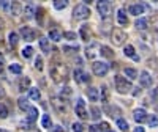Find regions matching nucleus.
<instances>
[{
    "mask_svg": "<svg viewBox=\"0 0 158 132\" xmlns=\"http://www.w3.org/2000/svg\"><path fill=\"white\" fill-rule=\"evenodd\" d=\"M144 5H141V3H135V5H131L130 8H128V11H130V14H133V16H139V14H142L144 13Z\"/></svg>",
    "mask_w": 158,
    "mask_h": 132,
    "instance_id": "ddd939ff",
    "label": "nucleus"
},
{
    "mask_svg": "<svg viewBox=\"0 0 158 132\" xmlns=\"http://www.w3.org/2000/svg\"><path fill=\"white\" fill-rule=\"evenodd\" d=\"M106 112H108L111 116H114V113H120V110H118L117 107H106Z\"/></svg>",
    "mask_w": 158,
    "mask_h": 132,
    "instance_id": "37998d69",
    "label": "nucleus"
},
{
    "mask_svg": "<svg viewBox=\"0 0 158 132\" xmlns=\"http://www.w3.org/2000/svg\"><path fill=\"white\" fill-rule=\"evenodd\" d=\"M0 132H8L6 129H0Z\"/></svg>",
    "mask_w": 158,
    "mask_h": 132,
    "instance_id": "13d9d810",
    "label": "nucleus"
},
{
    "mask_svg": "<svg viewBox=\"0 0 158 132\" xmlns=\"http://www.w3.org/2000/svg\"><path fill=\"white\" fill-rule=\"evenodd\" d=\"M2 71H3V63L0 61V72H2Z\"/></svg>",
    "mask_w": 158,
    "mask_h": 132,
    "instance_id": "6e6d98bb",
    "label": "nucleus"
},
{
    "mask_svg": "<svg viewBox=\"0 0 158 132\" xmlns=\"http://www.w3.org/2000/svg\"><path fill=\"white\" fill-rule=\"evenodd\" d=\"M60 95H62V98L65 96V98H68V96H71L73 95V91H71V88L70 87H63L62 88V91H60Z\"/></svg>",
    "mask_w": 158,
    "mask_h": 132,
    "instance_id": "58836bf2",
    "label": "nucleus"
},
{
    "mask_svg": "<svg viewBox=\"0 0 158 132\" xmlns=\"http://www.w3.org/2000/svg\"><path fill=\"white\" fill-rule=\"evenodd\" d=\"M73 76H74V80L76 82H89L90 80V76L85 74L82 69H74Z\"/></svg>",
    "mask_w": 158,
    "mask_h": 132,
    "instance_id": "f8f14e48",
    "label": "nucleus"
},
{
    "mask_svg": "<svg viewBox=\"0 0 158 132\" xmlns=\"http://www.w3.org/2000/svg\"><path fill=\"white\" fill-rule=\"evenodd\" d=\"M139 83H141V87H144V88L152 87V76H150L147 71H142L141 76H139Z\"/></svg>",
    "mask_w": 158,
    "mask_h": 132,
    "instance_id": "1a4fd4ad",
    "label": "nucleus"
},
{
    "mask_svg": "<svg viewBox=\"0 0 158 132\" xmlns=\"http://www.w3.org/2000/svg\"><path fill=\"white\" fill-rule=\"evenodd\" d=\"M62 35H63V38H67V39H76V33L74 32H63Z\"/></svg>",
    "mask_w": 158,
    "mask_h": 132,
    "instance_id": "79ce46f5",
    "label": "nucleus"
},
{
    "mask_svg": "<svg viewBox=\"0 0 158 132\" xmlns=\"http://www.w3.org/2000/svg\"><path fill=\"white\" fill-rule=\"evenodd\" d=\"M117 22L120 24V25H128V17H127L123 10H118L117 11Z\"/></svg>",
    "mask_w": 158,
    "mask_h": 132,
    "instance_id": "aec40b11",
    "label": "nucleus"
},
{
    "mask_svg": "<svg viewBox=\"0 0 158 132\" xmlns=\"http://www.w3.org/2000/svg\"><path fill=\"white\" fill-rule=\"evenodd\" d=\"M87 96H89V99L92 102H97L100 99V93H98V90L95 87H89L87 88Z\"/></svg>",
    "mask_w": 158,
    "mask_h": 132,
    "instance_id": "4468645a",
    "label": "nucleus"
},
{
    "mask_svg": "<svg viewBox=\"0 0 158 132\" xmlns=\"http://www.w3.org/2000/svg\"><path fill=\"white\" fill-rule=\"evenodd\" d=\"M51 104H52V107L56 109V112L60 113V115H65V113L68 112V102H67V99L52 96L51 98Z\"/></svg>",
    "mask_w": 158,
    "mask_h": 132,
    "instance_id": "20e7f679",
    "label": "nucleus"
},
{
    "mask_svg": "<svg viewBox=\"0 0 158 132\" xmlns=\"http://www.w3.org/2000/svg\"><path fill=\"white\" fill-rule=\"evenodd\" d=\"M8 115H10V112L6 109V105L3 102H0V118H6Z\"/></svg>",
    "mask_w": 158,
    "mask_h": 132,
    "instance_id": "c9c22d12",
    "label": "nucleus"
},
{
    "mask_svg": "<svg viewBox=\"0 0 158 132\" xmlns=\"http://www.w3.org/2000/svg\"><path fill=\"white\" fill-rule=\"evenodd\" d=\"M155 110H156V113H158V104L155 105Z\"/></svg>",
    "mask_w": 158,
    "mask_h": 132,
    "instance_id": "bf43d9fd",
    "label": "nucleus"
},
{
    "mask_svg": "<svg viewBox=\"0 0 158 132\" xmlns=\"http://www.w3.org/2000/svg\"><path fill=\"white\" fill-rule=\"evenodd\" d=\"M111 41L114 43V46H123L127 41V33L122 29H114L111 33Z\"/></svg>",
    "mask_w": 158,
    "mask_h": 132,
    "instance_id": "423d86ee",
    "label": "nucleus"
},
{
    "mask_svg": "<svg viewBox=\"0 0 158 132\" xmlns=\"http://www.w3.org/2000/svg\"><path fill=\"white\" fill-rule=\"evenodd\" d=\"M36 118H38V109L36 107H30L27 110V121L29 123H33Z\"/></svg>",
    "mask_w": 158,
    "mask_h": 132,
    "instance_id": "a211bd4d",
    "label": "nucleus"
},
{
    "mask_svg": "<svg viewBox=\"0 0 158 132\" xmlns=\"http://www.w3.org/2000/svg\"><path fill=\"white\" fill-rule=\"evenodd\" d=\"M2 8H3L6 13H10V10H11V2H2Z\"/></svg>",
    "mask_w": 158,
    "mask_h": 132,
    "instance_id": "a18cd8bd",
    "label": "nucleus"
},
{
    "mask_svg": "<svg viewBox=\"0 0 158 132\" xmlns=\"http://www.w3.org/2000/svg\"><path fill=\"white\" fill-rule=\"evenodd\" d=\"M0 8H2V2H0Z\"/></svg>",
    "mask_w": 158,
    "mask_h": 132,
    "instance_id": "052dcab7",
    "label": "nucleus"
},
{
    "mask_svg": "<svg viewBox=\"0 0 158 132\" xmlns=\"http://www.w3.org/2000/svg\"><path fill=\"white\" fill-rule=\"evenodd\" d=\"M73 17L77 19V21L89 19V17H90V8H89L85 3H79V5H76L74 10H73Z\"/></svg>",
    "mask_w": 158,
    "mask_h": 132,
    "instance_id": "f03ea898",
    "label": "nucleus"
},
{
    "mask_svg": "<svg viewBox=\"0 0 158 132\" xmlns=\"http://www.w3.org/2000/svg\"><path fill=\"white\" fill-rule=\"evenodd\" d=\"M79 35H81V38L84 39V41H89V39H90V30H89V25H82L81 30H79Z\"/></svg>",
    "mask_w": 158,
    "mask_h": 132,
    "instance_id": "a878e982",
    "label": "nucleus"
},
{
    "mask_svg": "<svg viewBox=\"0 0 158 132\" xmlns=\"http://www.w3.org/2000/svg\"><path fill=\"white\" fill-rule=\"evenodd\" d=\"M41 126H43V127H51V126H52V121H51V116H49V115H43V118H41Z\"/></svg>",
    "mask_w": 158,
    "mask_h": 132,
    "instance_id": "f704fd0d",
    "label": "nucleus"
},
{
    "mask_svg": "<svg viewBox=\"0 0 158 132\" xmlns=\"http://www.w3.org/2000/svg\"><path fill=\"white\" fill-rule=\"evenodd\" d=\"M29 98L33 99V101H38L40 98H41V93H40L38 88H30L29 90Z\"/></svg>",
    "mask_w": 158,
    "mask_h": 132,
    "instance_id": "cd10ccee",
    "label": "nucleus"
},
{
    "mask_svg": "<svg viewBox=\"0 0 158 132\" xmlns=\"http://www.w3.org/2000/svg\"><path fill=\"white\" fill-rule=\"evenodd\" d=\"M10 72L11 74H21L22 72V66L19 64V63H13V64H10Z\"/></svg>",
    "mask_w": 158,
    "mask_h": 132,
    "instance_id": "c756f323",
    "label": "nucleus"
},
{
    "mask_svg": "<svg viewBox=\"0 0 158 132\" xmlns=\"http://www.w3.org/2000/svg\"><path fill=\"white\" fill-rule=\"evenodd\" d=\"M98 129H100V130H106V132H108V130H109V124H108V123H101V126H98Z\"/></svg>",
    "mask_w": 158,
    "mask_h": 132,
    "instance_id": "49530a36",
    "label": "nucleus"
},
{
    "mask_svg": "<svg viewBox=\"0 0 158 132\" xmlns=\"http://www.w3.org/2000/svg\"><path fill=\"white\" fill-rule=\"evenodd\" d=\"M147 123H149L150 127H156V126H158V116H155V115L149 116V118H147Z\"/></svg>",
    "mask_w": 158,
    "mask_h": 132,
    "instance_id": "e433bc0d",
    "label": "nucleus"
},
{
    "mask_svg": "<svg viewBox=\"0 0 158 132\" xmlns=\"http://www.w3.org/2000/svg\"><path fill=\"white\" fill-rule=\"evenodd\" d=\"M54 132H63V127L62 126H56L54 127Z\"/></svg>",
    "mask_w": 158,
    "mask_h": 132,
    "instance_id": "8fccbe9b",
    "label": "nucleus"
},
{
    "mask_svg": "<svg viewBox=\"0 0 158 132\" xmlns=\"http://www.w3.org/2000/svg\"><path fill=\"white\" fill-rule=\"evenodd\" d=\"M108 132H112V130H108Z\"/></svg>",
    "mask_w": 158,
    "mask_h": 132,
    "instance_id": "680f3d73",
    "label": "nucleus"
},
{
    "mask_svg": "<svg viewBox=\"0 0 158 132\" xmlns=\"http://www.w3.org/2000/svg\"><path fill=\"white\" fill-rule=\"evenodd\" d=\"M97 10L100 13V16L106 19V17H109L111 11H112V5H111V2H98L97 3Z\"/></svg>",
    "mask_w": 158,
    "mask_h": 132,
    "instance_id": "0eeeda50",
    "label": "nucleus"
},
{
    "mask_svg": "<svg viewBox=\"0 0 158 132\" xmlns=\"http://www.w3.org/2000/svg\"><path fill=\"white\" fill-rule=\"evenodd\" d=\"M139 93H141V90H139V87H138V88H136V91H135V93H133V95H135V96H138Z\"/></svg>",
    "mask_w": 158,
    "mask_h": 132,
    "instance_id": "603ef678",
    "label": "nucleus"
},
{
    "mask_svg": "<svg viewBox=\"0 0 158 132\" xmlns=\"http://www.w3.org/2000/svg\"><path fill=\"white\" fill-rule=\"evenodd\" d=\"M103 33H109V22L103 24Z\"/></svg>",
    "mask_w": 158,
    "mask_h": 132,
    "instance_id": "de8ad7c7",
    "label": "nucleus"
},
{
    "mask_svg": "<svg viewBox=\"0 0 158 132\" xmlns=\"http://www.w3.org/2000/svg\"><path fill=\"white\" fill-rule=\"evenodd\" d=\"M21 36H22L27 43L35 41V32H33L30 27H22V29H21Z\"/></svg>",
    "mask_w": 158,
    "mask_h": 132,
    "instance_id": "9d476101",
    "label": "nucleus"
},
{
    "mask_svg": "<svg viewBox=\"0 0 158 132\" xmlns=\"http://www.w3.org/2000/svg\"><path fill=\"white\" fill-rule=\"evenodd\" d=\"M136 29L138 30H146L147 27H149V22H147V19H144V17H139L138 21H136Z\"/></svg>",
    "mask_w": 158,
    "mask_h": 132,
    "instance_id": "bb28decb",
    "label": "nucleus"
},
{
    "mask_svg": "<svg viewBox=\"0 0 158 132\" xmlns=\"http://www.w3.org/2000/svg\"><path fill=\"white\" fill-rule=\"evenodd\" d=\"M90 116H92V120H95V121H98L100 118H101V110L98 109V107H92L90 109Z\"/></svg>",
    "mask_w": 158,
    "mask_h": 132,
    "instance_id": "7c9ffc66",
    "label": "nucleus"
},
{
    "mask_svg": "<svg viewBox=\"0 0 158 132\" xmlns=\"http://www.w3.org/2000/svg\"><path fill=\"white\" fill-rule=\"evenodd\" d=\"M76 115L81 118V120H87L89 113L85 110V102L82 99H77V105H76Z\"/></svg>",
    "mask_w": 158,
    "mask_h": 132,
    "instance_id": "6e6552de",
    "label": "nucleus"
},
{
    "mask_svg": "<svg viewBox=\"0 0 158 132\" xmlns=\"http://www.w3.org/2000/svg\"><path fill=\"white\" fill-rule=\"evenodd\" d=\"M73 132H84V126L81 123H73Z\"/></svg>",
    "mask_w": 158,
    "mask_h": 132,
    "instance_id": "ea45409f",
    "label": "nucleus"
},
{
    "mask_svg": "<svg viewBox=\"0 0 158 132\" xmlns=\"http://www.w3.org/2000/svg\"><path fill=\"white\" fill-rule=\"evenodd\" d=\"M153 96H158V87H156V90L153 91Z\"/></svg>",
    "mask_w": 158,
    "mask_h": 132,
    "instance_id": "4d7b16f0",
    "label": "nucleus"
},
{
    "mask_svg": "<svg viewBox=\"0 0 158 132\" xmlns=\"http://www.w3.org/2000/svg\"><path fill=\"white\" fill-rule=\"evenodd\" d=\"M135 132H144V127H141V126H139V127H136V129H135Z\"/></svg>",
    "mask_w": 158,
    "mask_h": 132,
    "instance_id": "3c124183",
    "label": "nucleus"
},
{
    "mask_svg": "<svg viewBox=\"0 0 158 132\" xmlns=\"http://www.w3.org/2000/svg\"><path fill=\"white\" fill-rule=\"evenodd\" d=\"M40 47H41V50L44 52V54H49L51 52V44H49V39L48 38H40Z\"/></svg>",
    "mask_w": 158,
    "mask_h": 132,
    "instance_id": "f3484780",
    "label": "nucleus"
},
{
    "mask_svg": "<svg viewBox=\"0 0 158 132\" xmlns=\"http://www.w3.org/2000/svg\"><path fill=\"white\" fill-rule=\"evenodd\" d=\"M32 55H33V47L27 46V47H24V49H22V57H24L25 60H29Z\"/></svg>",
    "mask_w": 158,
    "mask_h": 132,
    "instance_id": "473e14b6",
    "label": "nucleus"
},
{
    "mask_svg": "<svg viewBox=\"0 0 158 132\" xmlns=\"http://www.w3.org/2000/svg\"><path fill=\"white\" fill-rule=\"evenodd\" d=\"M133 118H135L136 123L141 124V123H144V121L147 120V113H146V110H144V109H136L133 112Z\"/></svg>",
    "mask_w": 158,
    "mask_h": 132,
    "instance_id": "9b49d317",
    "label": "nucleus"
},
{
    "mask_svg": "<svg viewBox=\"0 0 158 132\" xmlns=\"http://www.w3.org/2000/svg\"><path fill=\"white\" fill-rule=\"evenodd\" d=\"M62 36H63V35H62L59 30H49V38L52 39V41H56V43H57V41H60Z\"/></svg>",
    "mask_w": 158,
    "mask_h": 132,
    "instance_id": "c85d7f7f",
    "label": "nucleus"
},
{
    "mask_svg": "<svg viewBox=\"0 0 158 132\" xmlns=\"http://www.w3.org/2000/svg\"><path fill=\"white\" fill-rule=\"evenodd\" d=\"M123 52H125V55H127V57H131V58H133V60H136V61L139 60V57L135 54V47H133V46H130V44H128V46H125Z\"/></svg>",
    "mask_w": 158,
    "mask_h": 132,
    "instance_id": "4be33fe9",
    "label": "nucleus"
},
{
    "mask_svg": "<svg viewBox=\"0 0 158 132\" xmlns=\"http://www.w3.org/2000/svg\"><path fill=\"white\" fill-rule=\"evenodd\" d=\"M8 43H10V46L15 49L16 46H18V43H19V35L16 33V32H10V35H8Z\"/></svg>",
    "mask_w": 158,
    "mask_h": 132,
    "instance_id": "dca6fc26",
    "label": "nucleus"
},
{
    "mask_svg": "<svg viewBox=\"0 0 158 132\" xmlns=\"http://www.w3.org/2000/svg\"><path fill=\"white\" fill-rule=\"evenodd\" d=\"M51 79L54 80L56 83H62V82H67L68 80V68H67V64H63V63H56V64H52L51 66Z\"/></svg>",
    "mask_w": 158,
    "mask_h": 132,
    "instance_id": "f257e3e1",
    "label": "nucleus"
},
{
    "mask_svg": "<svg viewBox=\"0 0 158 132\" xmlns=\"http://www.w3.org/2000/svg\"><path fill=\"white\" fill-rule=\"evenodd\" d=\"M2 29H3V27H0V41H2V39H3V35H2Z\"/></svg>",
    "mask_w": 158,
    "mask_h": 132,
    "instance_id": "5fc2aeb1",
    "label": "nucleus"
},
{
    "mask_svg": "<svg viewBox=\"0 0 158 132\" xmlns=\"http://www.w3.org/2000/svg\"><path fill=\"white\" fill-rule=\"evenodd\" d=\"M30 90V79L29 77H22L19 80V91H25Z\"/></svg>",
    "mask_w": 158,
    "mask_h": 132,
    "instance_id": "5701e85b",
    "label": "nucleus"
},
{
    "mask_svg": "<svg viewBox=\"0 0 158 132\" xmlns=\"http://www.w3.org/2000/svg\"><path fill=\"white\" fill-rule=\"evenodd\" d=\"M89 132H101L98 129V126H89Z\"/></svg>",
    "mask_w": 158,
    "mask_h": 132,
    "instance_id": "09e8293b",
    "label": "nucleus"
},
{
    "mask_svg": "<svg viewBox=\"0 0 158 132\" xmlns=\"http://www.w3.org/2000/svg\"><path fill=\"white\" fill-rule=\"evenodd\" d=\"M3 95H5V91H3V88H2V87H0V98H2Z\"/></svg>",
    "mask_w": 158,
    "mask_h": 132,
    "instance_id": "864d4df0",
    "label": "nucleus"
},
{
    "mask_svg": "<svg viewBox=\"0 0 158 132\" xmlns=\"http://www.w3.org/2000/svg\"><path fill=\"white\" fill-rule=\"evenodd\" d=\"M117 127H120L122 130H128V123L125 121V120H122V118H118V120H117Z\"/></svg>",
    "mask_w": 158,
    "mask_h": 132,
    "instance_id": "4c0bfd02",
    "label": "nucleus"
},
{
    "mask_svg": "<svg viewBox=\"0 0 158 132\" xmlns=\"http://www.w3.org/2000/svg\"><path fill=\"white\" fill-rule=\"evenodd\" d=\"M18 105H19V109H21V110H24V112L30 109V105H29V99H27V98H24V96L18 99Z\"/></svg>",
    "mask_w": 158,
    "mask_h": 132,
    "instance_id": "393cba45",
    "label": "nucleus"
},
{
    "mask_svg": "<svg viewBox=\"0 0 158 132\" xmlns=\"http://www.w3.org/2000/svg\"><path fill=\"white\" fill-rule=\"evenodd\" d=\"M92 71H94V74L98 76V77H104L109 72V64L104 63V61H94L92 63Z\"/></svg>",
    "mask_w": 158,
    "mask_h": 132,
    "instance_id": "39448f33",
    "label": "nucleus"
},
{
    "mask_svg": "<svg viewBox=\"0 0 158 132\" xmlns=\"http://www.w3.org/2000/svg\"><path fill=\"white\" fill-rule=\"evenodd\" d=\"M100 98H101V102H104V104L108 102V98H109V90H108L106 87H101V95H100Z\"/></svg>",
    "mask_w": 158,
    "mask_h": 132,
    "instance_id": "72a5a7b5",
    "label": "nucleus"
},
{
    "mask_svg": "<svg viewBox=\"0 0 158 132\" xmlns=\"http://www.w3.org/2000/svg\"><path fill=\"white\" fill-rule=\"evenodd\" d=\"M68 6V2H67V0H56V2H54V8L56 10H65V8H67Z\"/></svg>",
    "mask_w": 158,
    "mask_h": 132,
    "instance_id": "2f4dec72",
    "label": "nucleus"
},
{
    "mask_svg": "<svg viewBox=\"0 0 158 132\" xmlns=\"http://www.w3.org/2000/svg\"><path fill=\"white\" fill-rule=\"evenodd\" d=\"M35 68H36L38 71L43 69V58H41V57H36V60H35Z\"/></svg>",
    "mask_w": 158,
    "mask_h": 132,
    "instance_id": "a19ab883",
    "label": "nucleus"
},
{
    "mask_svg": "<svg viewBox=\"0 0 158 132\" xmlns=\"http://www.w3.org/2000/svg\"><path fill=\"white\" fill-rule=\"evenodd\" d=\"M21 11H22V5L19 2H11V10H10L11 16H19Z\"/></svg>",
    "mask_w": 158,
    "mask_h": 132,
    "instance_id": "2eb2a0df",
    "label": "nucleus"
},
{
    "mask_svg": "<svg viewBox=\"0 0 158 132\" xmlns=\"http://www.w3.org/2000/svg\"><path fill=\"white\" fill-rule=\"evenodd\" d=\"M77 49H79L77 46H76V47H68V46H65V47H63V52H67V54H73V52H77Z\"/></svg>",
    "mask_w": 158,
    "mask_h": 132,
    "instance_id": "c03bdc74",
    "label": "nucleus"
},
{
    "mask_svg": "<svg viewBox=\"0 0 158 132\" xmlns=\"http://www.w3.org/2000/svg\"><path fill=\"white\" fill-rule=\"evenodd\" d=\"M100 54H101L103 57H106V58H114V52H112V49L108 47V46H101V47H100Z\"/></svg>",
    "mask_w": 158,
    "mask_h": 132,
    "instance_id": "412c9836",
    "label": "nucleus"
},
{
    "mask_svg": "<svg viewBox=\"0 0 158 132\" xmlns=\"http://www.w3.org/2000/svg\"><path fill=\"white\" fill-rule=\"evenodd\" d=\"M123 72H125V76L130 79V80H135V79H138V71H136L135 68H125Z\"/></svg>",
    "mask_w": 158,
    "mask_h": 132,
    "instance_id": "b1692460",
    "label": "nucleus"
},
{
    "mask_svg": "<svg viewBox=\"0 0 158 132\" xmlns=\"http://www.w3.org/2000/svg\"><path fill=\"white\" fill-rule=\"evenodd\" d=\"M24 16L27 17V19H32L33 17V14H35V6L32 5V3H29V5H25L24 6Z\"/></svg>",
    "mask_w": 158,
    "mask_h": 132,
    "instance_id": "6ab92c4d",
    "label": "nucleus"
},
{
    "mask_svg": "<svg viewBox=\"0 0 158 132\" xmlns=\"http://www.w3.org/2000/svg\"><path fill=\"white\" fill-rule=\"evenodd\" d=\"M114 82H115V90H117L120 95L130 93V90H131V82L127 80L125 77H122V76H115V77H114Z\"/></svg>",
    "mask_w": 158,
    "mask_h": 132,
    "instance_id": "7ed1b4c3",
    "label": "nucleus"
}]
</instances>
